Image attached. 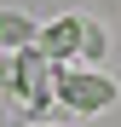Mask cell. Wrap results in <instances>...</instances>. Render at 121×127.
<instances>
[{
	"label": "cell",
	"mask_w": 121,
	"mask_h": 127,
	"mask_svg": "<svg viewBox=\"0 0 121 127\" xmlns=\"http://www.w3.org/2000/svg\"><path fill=\"white\" fill-rule=\"evenodd\" d=\"M58 64L40 58L35 46H12L0 58V93H6L17 110H40V104H52V87H58Z\"/></svg>",
	"instance_id": "6da1fadb"
},
{
	"label": "cell",
	"mask_w": 121,
	"mask_h": 127,
	"mask_svg": "<svg viewBox=\"0 0 121 127\" xmlns=\"http://www.w3.org/2000/svg\"><path fill=\"white\" fill-rule=\"evenodd\" d=\"M52 98H58V104H69V110H81V116H92V110H110V104H115V81L98 69V64H87V69L58 75Z\"/></svg>",
	"instance_id": "7a4b0ae2"
},
{
	"label": "cell",
	"mask_w": 121,
	"mask_h": 127,
	"mask_svg": "<svg viewBox=\"0 0 121 127\" xmlns=\"http://www.w3.org/2000/svg\"><path fill=\"white\" fill-rule=\"evenodd\" d=\"M81 29H87V17H58V23H46V29H35V40L29 46L40 52V58H52V64H64L75 46H81Z\"/></svg>",
	"instance_id": "3957f363"
},
{
	"label": "cell",
	"mask_w": 121,
	"mask_h": 127,
	"mask_svg": "<svg viewBox=\"0 0 121 127\" xmlns=\"http://www.w3.org/2000/svg\"><path fill=\"white\" fill-rule=\"evenodd\" d=\"M35 40V23L23 12H0V52H12V46H29Z\"/></svg>",
	"instance_id": "277c9868"
},
{
	"label": "cell",
	"mask_w": 121,
	"mask_h": 127,
	"mask_svg": "<svg viewBox=\"0 0 121 127\" xmlns=\"http://www.w3.org/2000/svg\"><path fill=\"white\" fill-rule=\"evenodd\" d=\"M104 46H110V40H104V29H92V23H87V29H81V46H75V52L87 58V64H98V58H104Z\"/></svg>",
	"instance_id": "5b68a950"
}]
</instances>
